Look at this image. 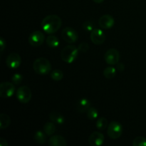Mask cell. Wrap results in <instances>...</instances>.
<instances>
[{"mask_svg":"<svg viewBox=\"0 0 146 146\" xmlns=\"http://www.w3.org/2000/svg\"><path fill=\"white\" fill-rule=\"evenodd\" d=\"M41 28L43 31L48 34H52L56 32L62 25V20L56 14L48 15L41 21Z\"/></svg>","mask_w":146,"mask_h":146,"instance_id":"6da1fadb","label":"cell"},{"mask_svg":"<svg viewBox=\"0 0 146 146\" xmlns=\"http://www.w3.org/2000/svg\"><path fill=\"white\" fill-rule=\"evenodd\" d=\"M78 48L74 45L66 46L61 52V59L67 64H71L76 61L78 56Z\"/></svg>","mask_w":146,"mask_h":146,"instance_id":"7a4b0ae2","label":"cell"},{"mask_svg":"<svg viewBox=\"0 0 146 146\" xmlns=\"http://www.w3.org/2000/svg\"><path fill=\"white\" fill-rule=\"evenodd\" d=\"M33 68L36 74L45 75L51 72V64L47 58H38L34 61Z\"/></svg>","mask_w":146,"mask_h":146,"instance_id":"3957f363","label":"cell"},{"mask_svg":"<svg viewBox=\"0 0 146 146\" xmlns=\"http://www.w3.org/2000/svg\"><path fill=\"white\" fill-rule=\"evenodd\" d=\"M123 126L119 122L117 121H112L109 123L107 129V134L108 137L111 139H118L121 136L123 133Z\"/></svg>","mask_w":146,"mask_h":146,"instance_id":"277c9868","label":"cell"},{"mask_svg":"<svg viewBox=\"0 0 146 146\" xmlns=\"http://www.w3.org/2000/svg\"><path fill=\"white\" fill-rule=\"evenodd\" d=\"M16 96H17V98L20 103L27 104L31 101L32 94H31V90L29 87L23 86L19 87L17 89Z\"/></svg>","mask_w":146,"mask_h":146,"instance_id":"5b68a950","label":"cell"},{"mask_svg":"<svg viewBox=\"0 0 146 146\" xmlns=\"http://www.w3.org/2000/svg\"><path fill=\"white\" fill-rule=\"evenodd\" d=\"M46 40L45 35L41 31H33L29 36L28 41L31 46L34 47H38L44 44Z\"/></svg>","mask_w":146,"mask_h":146,"instance_id":"8992f818","label":"cell"},{"mask_svg":"<svg viewBox=\"0 0 146 146\" xmlns=\"http://www.w3.org/2000/svg\"><path fill=\"white\" fill-rule=\"evenodd\" d=\"M62 38L68 44H74L76 42L78 38V34L77 31L72 27H66L61 32Z\"/></svg>","mask_w":146,"mask_h":146,"instance_id":"52a82bcc","label":"cell"},{"mask_svg":"<svg viewBox=\"0 0 146 146\" xmlns=\"http://www.w3.org/2000/svg\"><path fill=\"white\" fill-rule=\"evenodd\" d=\"M15 92V86L11 82H2L0 84V96L8 98L12 96Z\"/></svg>","mask_w":146,"mask_h":146,"instance_id":"ba28073f","label":"cell"},{"mask_svg":"<svg viewBox=\"0 0 146 146\" xmlns=\"http://www.w3.org/2000/svg\"><path fill=\"white\" fill-rule=\"evenodd\" d=\"M104 59L109 65H115L119 62L120 53L115 48H110L107 50L104 54Z\"/></svg>","mask_w":146,"mask_h":146,"instance_id":"9c48e42d","label":"cell"},{"mask_svg":"<svg viewBox=\"0 0 146 146\" xmlns=\"http://www.w3.org/2000/svg\"><path fill=\"white\" fill-rule=\"evenodd\" d=\"M21 64V58L17 53H12L7 56L6 64L8 68L11 69H16L19 68Z\"/></svg>","mask_w":146,"mask_h":146,"instance_id":"30bf717a","label":"cell"},{"mask_svg":"<svg viewBox=\"0 0 146 146\" xmlns=\"http://www.w3.org/2000/svg\"><path fill=\"white\" fill-rule=\"evenodd\" d=\"M91 40L96 45L103 44L106 41V35L104 31L100 29H94L91 32Z\"/></svg>","mask_w":146,"mask_h":146,"instance_id":"8fae6325","label":"cell"},{"mask_svg":"<svg viewBox=\"0 0 146 146\" xmlns=\"http://www.w3.org/2000/svg\"><path fill=\"white\" fill-rule=\"evenodd\" d=\"M115 24V19L109 14H105L101 17L98 20V24L104 29H109L112 28Z\"/></svg>","mask_w":146,"mask_h":146,"instance_id":"7c38bea8","label":"cell"},{"mask_svg":"<svg viewBox=\"0 0 146 146\" xmlns=\"http://www.w3.org/2000/svg\"><path fill=\"white\" fill-rule=\"evenodd\" d=\"M104 135L101 133L95 132L92 133L88 138V143L91 146H100L104 143Z\"/></svg>","mask_w":146,"mask_h":146,"instance_id":"4fadbf2b","label":"cell"},{"mask_svg":"<svg viewBox=\"0 0 146 146\" xmlns=\"http://www.w3.org/2000/svg\"><path fill=\"white\" fill-rule=\"evenodd\" d=\"M48 145L50 146H66L67 142L61 135H54L48 140Z\"/></svg>","mask_w":146,"mask_h":146,"instance_id":"5bb4252c","label":"cell"},{"mask_svg":"<svg viewBox=\"0 0 146 146\" xmlns=\"http://www.w3.org/2000/svg\"><path fill=\"white\" fill-rule=\"evenodd\" d=\"M91 107V102L87 98H81L76 105L77 111L81 113L87 112Z\"/></svg>","mask_w":146,"mask_h":146,"instance_id":"9a60e30c","label":"cell"},{"mask_svg":"<svg viewBox=\"0 0 146 146\" xmlns=\"http://www.w3.org/2000/svg\"><path fill=\"white\" fill-rule=\"evenodd\" d=\"M49 118L52 122H54L55 124H58V125H62L65 121L64 115L56 111L51 112L49 114Z\"/></svg>","mask_w":146,"mask_h":146,"instance_id":"2e32d148","label":"cell"},{"mask_svg":"<svg viewBox=\"0 0 146 146\" xmlns=\"http://www.w3.org/2000/svg\"><path fill=\"white\" fill-rule=\"evenodd\" d=\"M11 124V118L5 113L0 114V129L4 130L8 128Z\"/></svg>","mask_w":146,"mask_h":146,"instance_id":"e0dca14e","label":"cell"},{"mask_svg":"<svg viewBox=\"0 0 146 146\" xmlns=\"http://www.w3.org/2000/svg\"><path fill=\"white\" fill-rule=\"evenodd\" d=\"M46 44L50 48H55L59 46V40L56 36L50 35L46 38Z\"/></svg>","mask_w":146,"mask_h":146,"instance_id":"ac0fdd59","label":"cell"},{"mask_svg":"<svg viewBox=\"0 0 146 146\" xmlns=\"http://www.w3.org/2000/svg\"><path fill=\"white\" fill-rule=\"evenodd\" d=\"M44 133L48 136L54 135V133L56 131L55 123L54 122H48L45 123V125H44Z\"/></svg>","mask_w":146,"mask_h":146,"instance_id":"d6986e66","label":"cell"},{"mask_svg":"<svg viewBox=\"0 0 146 146\" xmlns=\"http://www.w3.org/2000/svg\"><path fill=\"white\" fill-rule=\"evenodd\" d=\"M46 133L41 131H37L34 135V140L38 144H44L46 142Z\"/></svg>","mask_w":146,"mask_h":146,"instance_id":"ffe728a7","label":"cell"},{"mask_svg":"<svg viewBox=\"0 0 146 146\" xmlns=\"http://www.w3.org/2000/svg\"><path fill=\"white\" fill-rule=\"evenodd\" d=\"M116 68L113 66H108L104 69V76L108 79H112L116 75Z\"/></svg>","mask_w":146,"mask_h":146,"instance_id":"44dd1931","label":"cell"},{"mask_svg":"<svg viewBox=\"0 0 146 146\" xmlns=\"http://www.w3.org/2000/svg\"><path fill=\"white\" fill-rule=\"evenodd\" d=\"M96 126L100 131H104V130H105L108 127V121L104 117L99 118L97 120Z\"/></svg>","mask_w":146,"mask_h":146,"instance_id":"7402d4cb","label":"cell"},{"mask_svg":"<svg viewBox=\"0 0 146 146\" xmlns=\"http://www.w3.org/2000/svg\"><path fill=\"white\" fill-rule=\"evenodd\" d=\"M51 78L54 81H61L63 78H64V73L61 70L56 69L51 71Z\"/></svg>","mask_w":146,"mask_h":146,"instance_id":"603a6c76","label":"cell"},{"mask_svg":"<svg viewBox=\"0 0 146 146\" xmlns=\"http://www.w3.org/2000/svg\"><path fill=\"white\" fill-rule=\"evenodd\" d=\"M87 117L89 120H95L98 118V113L96 108H94V107H91L87 111Z\"/></svg>","mask_w":146,"mask_h":146,"instance_id":"cb8c5ba5","label":"cell"},{"mask_svg":"<svg viewBox=\"0 0 146 146\" xmlns=\"http://www.w3.org/2000/svg\"><path fill=\"white\" fill-rule=\"evenodd\" d=\"M133 146H146V138L142 136L136 137L133 141Z\"/></svg>","mask_w":146,"mask_h":146,"instance_id":"d4e9b609","label":"cell"},{"mask_svg":"<svg viewBox=\"0 0 146 146\" xmlns=\"http://www.w3.org/2000/svg\"><path fill=\"white\" fill-rule=\"evenodd\" d=\"M23 81V76L20 74H14L11 77V81L15 85H19Z\"/></svg>","mask_w":146,"mask_h":146,"instance_id":"484cf974","label":"cell"},{"mask_svg":"<svg viewBox=\"0 0 146 146\" xmlns=\"http://www.w3.org/2000/svg\"><path fill=\"white\" fill-rule=\"evenodd\" d=\"M83 29L88 32H91L94 29V24L91 21H86L83 24Z\"/></svg>","mask_w":146,"mask_h":146,"instance_id":"4316f807","label":"cell"},{"mask_svg":"<svg viewBox=\"0 0 146 146\" xmlns=\"http://www.w3.org/2000/svg\"><path fill=\"white\" fill-rule=\"evenodd\" d=\"M78 48V51L81 52H86L89 49V45L87 43H81V44H79Z\"/></svg>","mask_w":146,"mask_h":146,"instance_id":"83f0119b","label":"cell"},{"mask_svg":"<svg viewBox=\"0 0 146 146\" xmlns=\"http://www.w3.org/2000/svg\"><path fill=\"white\" fill-rule=\"evenodd\" d=\"M6 46H7V44H6V40L4 39V37H1L0 38V46H1V53H2L4 51V50L5 49Z\"/></svg>","mask_w":146,"mask_h":146,"instance_id":"f1b7e54d","label":"cell"},{"mask_svg":"<svg viewBox=\"0 0 146 146\" xmlns=\"http://www.w3.org/2000/svg\"><path fill=\"white\" fill-rule=\"evenodd\" d=\"M116 65V69L118 71L122 72V71H124V69H125V66H124L123 64H122V63H118Z\"/></svg>","mask_w":146,"mask_h":146,"instance_id":"f546056e","label":"cell"},{"mask_svg":"<svg viewBox=\"0 0 146 146\" xmlns=\"http://www.w3.org/2000/svg\"><path fill=\"white\" fill-rule=\"evenodd\" d=\"M0 146H8V143L4 138H0Z\"/></svg>","mask_w":146,"mask_h":146,"instance_id":"4dcf8cb0","label":"cell"},{"mask_svg":"<svg viewBox=\"0 0 146 146\" xmlns=\"http://www.w3.org/2000/svg\"><path fill=\"white\" fill-rule=\"evenodd\" d=\"M93 1L96 3V4H101V3L104 2V0H93Z\"/></svg>","mask_w":146,"mask_h":146,"instance_id":"1f68e13d","label":"cell"}]
</instances>
